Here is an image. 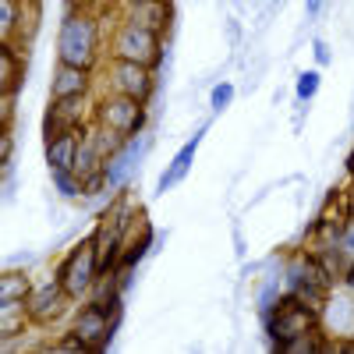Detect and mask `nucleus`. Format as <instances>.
Segmentation results:
<instances>
[{
	"label": "nucleus",
	"mask_w": 354,
	"mask_h": 354,
	"mask_svg": "<svg viewBox=\"0 0 354 354\" xmlns=\"http://www.w3.org/2000/svg\"><path fill=\"white\" fill-rule=\"evenodd\" d=\"M53 53H57V61H64V64H78V68L96 71L106 57V11H96V8L64 11L61 25H57Z\"/></svg>",
	"instance_id": "nucleus-1"
},
{
	"label": "nucleus",
	"mask_w": 354,
	"mask_h": 354,
	"mask_svg": "<svg viewBox=\"0 0 354 354\" xmlns=\"http://www.w3.org/2000/svg\"><path fill=\"white\" fill-rule=\"evenodd\" d=\"M106 57H117V61H135L145 68L163 64L167 57V39L149 32V28H138L131 21L121 18V11H106Z\"/></svg>",
	"instance_id": "nucleus-2"
},
{
	"label": "nucleus",
	"mask_w": 354,
	"mask_h": 354,
	"mask_svg": "<svg viewBox=\"0 0 354 354\" xmlns=\"http://www.w3.org/2000/svg\"><path fill=\"white\" fill-rule=\"evenodd\" d=\"M53 273L61 277V283L68 287V294L75 301H85L88 290H93V283H96V277L103 273L93 234H88V238H78V245H71L64 252V259L53 266Z\"/></svg>",
	"instance_id": "nucleus-3"
},
{
	"label": "nucleus",
	"mask_w": 354,
	"mask_h": 354,
	"mask_svg": "<svg viewBox=\"0 0 354 354\" xmlns=\"http://www.w3.org/2000/svg\"><path fill=\"white\" fill-rule=\"evenodd\" d=\"M96 121L103 128H113L124 138H135V135L145 131V124H149V103L121 96V93H106L103 88V93H96Z\"/></svg>",
	"instance_id": "nucleus-4"
},
{
	"label": "nucleus",
	"mask_w": 354,
	"mask_h": 354,
	"mask_svg": "<svg viewBox=\"0 0 354 354\" xmlns=\"http://www.w3.org/2000/svg\"><path fill=\"white\" fill-rule=\"evenodd\" d=\"M262 330H266V337H270V347L273 351H283L287 340L301 337L308 330H319V312L308 308L298 298H290V294H283V301L273 308V315L262 319Z\"/></svg>",
	"instance_id": "nucleus-5"
},
{
	"label": "nucleus",
	"mask_w": 354,
	"mask_h": 354,
	"mask_svg": "<svg viewBox=\"0 0 354 354\" xmlns=\"http://www.w3.org/2000/svg\"><path fill=\"white\" fill-rule=\"evenodd\" d=\"M71 312H75V298L68 294V287L61 283V277H57L53 270L32 283V294H28V315H32L36 330L53 326V322H61Z\"/></svg>",
	"instance_id": "nucleus-6"
},
{
	"label": "nucleus",
	"mask_w": 354,
	"mask_h": 354,
	"mask_svg": "<svg viewBox=\"0 0 354 354\" xmlns=\"http://www.w3.org/2000/svg\"><path fill=\"white\" fill-rule=\"evenodd\" d=\"M103 82H106V93H121V96H131L142 103H153L156 85H160L156 68H145L135 61H117V57H106Z\"/></svg>",
	"instance_id": "nucleus-7"
},
{
	"label": "nucleus",
	"mask_w": 354,
	"mask_h": 354,
	"mask_svg": "<svg viewBox=\"0 0 354 354\" xmlns=\"http://www.w3.org/2000/svg\"><path fill=\"white\" fill-rule=\"evenodd\" d=\"M121 315H124V312H110V308H103L100 301L85 298V301H78V308L71 312V326H68V330H75V333L88 344V351H106V347L113 344L117 326H121Z\"/></svg>",
	"instance_id": "nucleus-8"
},
{
	"label": "nucleus",
	"mask_w": 354,
	"mask_h": 354,
	"mask_svg": "<svg viewBox=\"0 0 354 354\" xmlns=\"http://www.w3.org/2000/svg\"><path fill=\"white\" fill-rule=\"evenodd\" d=\"M96 121V96H61L50 100L43 113V138L64 135V131H85Z\"/></svg>",
	"instance_id": "nucleus-9"
},
{
	"label": "nucleus",
	"mask_w": 354,
	"mask_h": 354,
	"mask_svg": "<svg viewBox=\"0 0 354 354\" xmlns=\"http://www.w3.org/2000/svg\"><path fill=\"white\" fill-rule=\"evenodd\" d=\"M319 326L330 340H354V294L347 287H333L319 312Z\"/></svg>",
	"instance_id": "nucleus-10"
},
{
	"label": "nucleus",
	"mask_w": 354,
	"mask_h": 354,
	"mask_svg": "<svg viewBox=\"0 0 354 354\" xmlns=\"http://www.w3.org/2000/svg\"><path fill=\"white\" fill-rule=\"evenodd\" d=\"M145 149H149V138H145V131L142 135H135V138H128L121 149H117L110 160H106V177H110V188L113 192H121V188H128L131 181H135V174H138V160L145 156Z\"/></svg>",
	"instance_id": "nucleus-11"
},
{
	"label": "nucleus",
	"mask_w": 354,
	"mask_h": 354,
	"mask_svg": "<svg viewBox=\"0 0 354 354\" xmlns=\"http://www.w3.org/2000/svg\"><path fill=\"white\" fill-rule=\"evenodd\" d=\"M124 21L138 25V28H149L156 36H170V28L177 21V11H174V0H145V4H131V8H117Z\"/></svg>",
	"instance_id": "nucleus-12"
},
{
	"label": "nucleus",
	"mask_w": 354,
	"mask_h": 354,
	"mask_svg": "<svg viewBox=\"0 0 354 354\" xmlns=\"http://www.w3.org/2000/svg\"><path fill=\"white\" fill-rule=\"evenodd\" d=\"M93 93H96V71L93 68H78V64H64V61L53 64L50 100H61V96H93Z\"/></svg>",
	"instance_id": "nucleus-13"
},
{
	"label": "nucleus",
	"mask_w": 354,
	"mask_h": 354,
	"mask_svg": "<svg viewBox=\"0 0 354 354\" xmlns=\"http://www.w3.org/2000/svg\"><path fill=\"white\" fill-rule=\"evenodd\" d=\"M205 128H209V124H202L185 145H181V149H177L174 153V160L163 167V174H160V181H156V192L160 195H167V192H174L177 185H181L185 181V177L192 174V163H195V153H198V145H202V135H205Z\"/></svg>",
	"instance_id": "nucleus-14"
},
{
	"label": "nucleus",
	"mask_w": 354,
	"mask_h": 354,
	"mask_svg": "<svg viewBox=\"0 0 354 354\" xmlns=\"http://www.w3.org/2000/svg\"><path fill=\"white\" fill-rule=\"evenodd\" d=\"M25 75H28V50H21L15 43H0V93L21 96Z\"/></svg>",
	"instance_id": "nucleus-15"
},
{
	"label": "nucleus",
	"mask_w": 354,
	"mask_h": 354,
	"mask_svg": "<svg viewBox=\"0 0 354 354\" xmlns=\"http://www.w3.org/2000/svg\"><path fill=\"white\" fill-rule=\"evenodd\" d=\"M153 245H156V227H153V220L145 216V213H138V220L131 223L128 238H124L121 266H131V270H138V262L153 252Z\"/></svg>",
	"instance_id": "nucleus-16"
},
{
	"label": "nucleus",
	"mask_w": 354,
	"mask_h": 354,
	"mask_svg": "<svg viewBox=\"0 0 354 354\" xmlns=\"http://www.w3.org/2000/svg\"><path fill=\"white\" fill-rule=\"evenodd\" d=\"M78 142H82V131H64V135L43 138V156H46V167H50V170H75Z\"/></svg>",
	"instance_id": "nucleus-17"
},
{
	"label": "nucleus",
	"mask_w": 354,
	"mask_h": 354,
	"mask_svg": "<svg viewBox=\"0 0 354 354\" xmlns=\"http://www.w3.org/2000/svg\"><path fill=\"white\" fill-rule=\"evenodd\" d=\"M36 322L28 315V301H0V337L4 340H25V333Z\"/></svg>",
	"instance_id": "nucleus-18"
},
{
	"label": "nucleus",
	"mask_w": 354,
	"mask_h": 354,
	"mask_svg": "<svg viewBox=\"0 0 354 354\" xmlns=\"http://www.w3.org/2000/svg\"><path fill=\"white\" fill-rule=\"evenodd\" d=\"M39 28H43V0H18V32L11 43L28 50L36 43Z\"/></svg>",
	"instance_id": "nucleus-19"
},
{
	"label": "nucleus",
	"mask_w": 354,
	"mask_h": 354,
	"mask_svg": "<svg viewBox=\"0 0 354 354\" xmlns=\"http://www.w3.org/2000/svg\"><path fill=\"white\" fill-rule=\"evenodd\" d=\"M32 277H28V270L21 266V270H15V266H8L4 277H0V301H28V294H32Z\"/></svg>",
	"instance_id": "nucleus-20"
},
{
	"label": "nucleus",
	"mask_w": 354,
	"mask_h": 354,
	"mask_svg": "<svg viewBox=\"0 0 354 354\" xmlns=\"http://www.w3.org/2000/svg\"><path fill=\"white\" fill-rule=\"evenodd\" d=\"M280 301H283V280H280V277H262V283H259V290H255L259 319H270Z\"/></svg>",
	"instance_id": "nucleus-21"
},
{
	"label": "nucleus",
	"mask_w": 354,
	"mask_h": 354,
	"mask_svg": "<svg viewBox=\"0 0 354 354\" xmlns=\"http://www.w3.org/2000/svg\"><path fill=\"white\" fill-rule=\"evenodd\" d=\"M50 185L64 202H82V177L75 170H50Z\"/></svg>",
	"instance_id": "nucleus-22"
},
{
	"label": "nucleus",
	"mask_w": 354,
	"mask_h": 354,
	"mask_svg": "<svg viewBox=\"0 0 354 354\" xmlns=\"http://www.w3.org/2000/svg\"><path fill=\"white\" fill-rule=\"evenodd\" d=\"M319 85H322V75H319V68H308V71H301L298 78H294V96H298V103H308V100L319 93Z\"/></svg>",
	"instance_id": "nucleus-23"
},
{
	"label": "nucleus",
	"mask_w": 354,
	"mask_h": 354,
	"mask_svg": "<svg viewBox=\"0 0 354 354\" xmlns=\"http://www.w3.org/2000/svg\"><path fill=\"white\" fill-rule=\"evenodd\" d=\"M18 32V0H0V39L11 43Z\"/></svg>",
	"instance_id": "nucleus-24"
},
{
	"label": "nucleus",
	"mask_w": 354,
	"mask_h": 354,
	"mask_svg": "<svg viewBox=\"0 0 354 354\" xmlns=\"http://www.w3.org/2000/svg\"><path fill=\"white\" fill-rule=\"evenodd\" d=\"M230 103H234V85H230V82H216V85L209 88V110H213V113H223Z\"/></svg>",
	"instance_id": "nucleus-25"
},
{
	"label": "nucleus",
	"mask_w": 354,
	"mask_h": 354,
	"mask_svg": "<svg viewBox=\"0 0 354 354\" xmlns=\"http://www.w3.org/2000/svg\"><path fill=\"white\" fill-rule=\"evenodd\" d=\"M15 128H0V167H15Z\"/></svg>",
	"instance_id": "nucleus-26"
},
{
	"label": "nucleus",
	"mask_w": 354,
	"mask_h": 354,
	"mask_svg": "<svg viewBox=\"0 0 354 354\" xmlns=\"http://www.w3.org/2000/svg\"><path fill=\"white\" fill-rule=\"evenodd\" d=\"M18 93H0V128H15V113H18Z\"/></svg>",
	"instance_id": "nucleus-27"
},
{
	"label": "nucleus",
	"mask_w": 354,
	"mask_h": 354,
	"mask_svg": "<svg viewBox=\"0 0 354 354\" xmlns=\"http://www.w3.org/2000/svg\"><path fill=\"white\" fill-rule=\"evenodd\" d=\"M337 248H340V255L347 259V266L354 262V216H347V223H344V230H340V238H337Z\"/></svg>",
	"instance_id": "nucleus-28"
},
{
	"label": "nucleus",
	"mask_w": 354,
	"mask_h": 354,
	"mask_svg": "<svg viewBox=\"0 0 354 354\" xmlns=\"http://www.w3.org/2000/svg\"><path fill=\"white\" fill-rule=\"evenodd\" d=\"M312 57H315V64H319V68L333 64V50H330L326 39H315V43H312Z\"/></svg>",
	"instance_id": "nucleus-29"
},
{
	"label": "nucleus",
	"mask_w": 354,
	"mask_h": 354,
	"mask_svg": "<svg viewBox=\"0 0 354 354\" xmlns=\"http://www.w3.org/2000/svg\"><path fill=\"white\" fill-rule=\"evenodd\" d=\"M15 167H4V198H15Z\"/></svg>",
	"instance_id": "nucleus-30"
},
{
	"label": "nucleus",
	"mask_w": 354,
	"mask_h": 354,
	"mask_svg": "<svg viewBox=\"0 0 354 354\" xmlns=\"http://www.w3.org/2000/svg\"><path fill=\"white\" fill-rule=\"evenodd\" d=\"M322 8H326V0H305V15H308V18H319Z\"/></svg>",
	"instance_id": "nucleus-31"
},
{
	"label": "nucleus",
	"mask_w": 354,
	"mask_h": 354,
	"mask_svg": "<svg viewBox=\"0 0 354 354\" xmlns=\"http://www.w3.org/2000/svg\"><path fill=\"white\" fill-rule=\"evenodd\" d=\"M93 8L96 11H117V8H121V0H93Z\"/></svg>",
	"instance_id": "nucleus-32"
},
{
	"label": "nucleus",
	"mask_w": 354,
	"mask_h": 354,
	"mask_svg": "<svg viewBox=\"0 0 354 354\" xmlns=\"http://www.w3.org/2000/svg\"><path fill=\"white\" fill-rule=\"evenodd\" d=\"M340 287H347V290L354 294V262L347 266V273H344V280H340Z\"/></svg>",
	"instance_id": "nucleus-33"
},
{
	"label": "nucleus",
	"mask_w": 354,
	"mask_h": 354,
	"mask_svg": "<svg viewBox=\"0 0 354 354\" xmlns=\"http://www.w3.org/2000/svg\"><path fill=\"white\" fill-rule=\"evenodd\" d=\"M78 8H93V0H64V11H78Z\"/></svg>",
	"instance_id": "nucleus-34"
},
{
	"label": "nucleus",
	"mask_w": 354,
	"mask_h": 354,
	"mask_svg": "<svg viewBox=\"0 0 354 354\" xmlns=\"http://www.w3.org/2000/svg\"><path fill=\"white\" fill-rule=\"evenodd\" d=\"M227 36H230V43H238V21L234 18H227Z\"/></svg>",
	"instance_id": "nucleus-35"
},
{
	"label": "nucleus",
	"mask_w": 354,
	"mask_h": 354,
	"mask_svg": "<svg viewBox=\"0 0 354 354\" xmlns=\"http://www.w3.org/2000/svg\"><path fill=\"white\" fill-rule=\"evenodd\" d=\"M347 213H351V216H354V185H351V188H347Z\"/></svg>",
	"instance_id": "nucleus-36"
},
{
	"label": "nucleus",
	"mask_w": 354,
	"mask_h": 354,
	"mask_svg": "<svg viewBox=\"0 0 354 354\" xmlns=\"http://www.w3.org/2000/svg\"><path fill=\"white\" fill-rule=\"evenodd\" d=\"M131 4H145V0H121V8H131Z\"/></svg>",
	"instance_id": "nucleus-37"
},
{
	"label": "nucleus",
	"mask_w": 354,
	"mask_h": 354,
	"mask_svg": "<svg viewBox=\"0 0 354 354\" xmlns=\"http://www.w3.org/2000/svg\"><path fill=\"white\" fill-rule=\"evenodd\" d=\"M351 185H354V174H351Z\"/></svg>",
	"instance_id": "nucleus-38"
},
{
	"label": "nucleus",
	"mask_w": 354,
	"mask_h": 354,
	"mask_svg": "<svg viewBox=\"0 0 354 354\" xmlns=\"http://www.w3.org/2000/svg\"><path fill=\"white\" fill-rule=\"evenodd\" d=\"M273 4H277V0H273Z\"/></svg>",
	"instance_id": "nucleus-39"
}]
</instances>
